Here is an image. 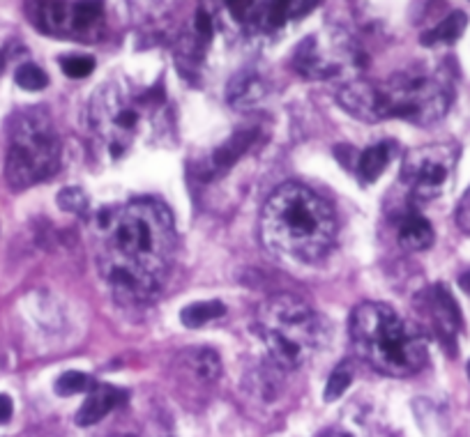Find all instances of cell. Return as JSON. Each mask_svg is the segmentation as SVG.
I'll return each instance as SVG.
<instances>
[{
    "label": "cell",
    "instance_id": "83f0119b",
    "mask_svg": "<svg viewBox=\"0 0 470 437\" xmlns=\"http://www.w3.org/2000/svg\"><path fill=\"white\" fill-rule=\"evenodd\" d=\"M194 28H196V35H199V39L210 42L212 33H215V16L208 12V7H199V10H196Z\"/></svg>",
    "mask_w": 470,
    "mask_h": 437
},
{
    "label": "cell",
    "instance_id": "9a60e30c",
    "mask_svg": "<svg viewBox=\"0 0 470 437\" xmlns=\"http://www.w3.org/2000/svg\"><path fill=\"white\" fill-rule=\"evenodd\" d=\"M226 97L233 108H251L265 97V83L256 74L242 72L230 78Z\"/></svg>",
    "mask_w": 470,
    "mask_h": 437
},
{
    "label": "cell",
    "instance_id": "ba28073f",
    "mask_svg": "<svg viewBox=\"0 0 470 437\" xmlns=\"http://www.w3.org/2000/svg\"><path fill=\"white\" fill-rule=\"evenodd\" d=\"M459 147L455 143H436L411 150L402 166V185L415 200L438 198L452 182Z\"/></svg>",
    "mask_w": 470,
    "mask_h": 437
},
{
    "label": "cell",
    "instance_id": "d6986e66",
    "mask_svg": "<svg viewBox=\"0 0 470 437\" xmlns=\"http://www.w3.org/2000/svg\"><path fill=\"white\" fill-rule=\"evenodd\" d=\"M224 313H226V306L217 300L194 301V304L185 306V309L180 311V322L185 327H189V330H199V327L221 318Z\"/></svg>",
    "mask_w": 470,
    "mask_h": 437
},
{
    "label": "cell",
    "instance_id": "e0dca14e",
    "mask_svg": "<svg viewBox=\"0 0 470 437\" xmlns=\"http://www.w3.org/2000/svg\"><path fill=\"white\" fill-rule=\"evenodd\" d=\"M390 159H392V150L387 143H378V146L367 147V150L358 157V161H355L358 180L363 182V185H373V182L385 173Z\"/></svg>",
    "mask_w": 470,
    "mask_h": 437
},
{
    "label": "cell",
    "instance_id": "3957f363",
    "mask_svg": "<svg viewBox=\"0 0 470 437\" xmlns=\"http://www.w3.org/2000/svg\"><path fill=\"white\" fill-rule=\"evenodd\" d=\"M339 104L363 122L404 120L411 125H434L452 104L450 83L436 74L404 72L387 81H351L339 90Z\"/></svg>",
    "mask_w": 470,
    "mask_h": 437
},
{
    "label": "cell",
    "instance_id": "4dcf8cb0",
    "mask_svg": "<svg viewBox=\"0 0 470 437\" xmlns=\"http://www.w3.org/2000/svg\"><path fill=\"white\" fill-rule=\"evenodd\" d=\"M459 288L465 292V295L470 297V269H468V272H464V274H461V277H459Z\"/></svg>",
    "mask_w": 470,
    "mask_h": 437
},
{
    "label": "cell",
    "instance_id": "277c9868",
    "mask_svg": "<svg viewBox=\"0 0 470 437\" xmlns=\"http://www.w3.org/2000/svg\"><path fill=\"white\" fill-rule=\"evenodd\" d=\"M351 339L355 352L390 378L417 373L429 357L422 331L378 301H364L352 311Z\"/></svg>",
    "mask_w": 470,
    "mask_h": 437
},
{
    "label": "cell",
    "instance_id": "cb8c5ba5",
    "mask_svg": "<svg viewBox=\"0 0 470 437\" xmlns=\"http://www.w3.org/2000/svg\"><path fill=\"white\" fill-rule=\"evenodd\" d=\"M16 86L30 90V93H37V90H45L49 86V76L45 74V69H39L37 65L24 63L15 74Z\"/></svg>",
    "mask_w": 470,
    "mask_h": 437
},
{
    "label": "cell",
    "instance_id": "8992f818",
    "mask_svg": "<svg viewBox=\"0 0 470 437\" xmlns=\"http://www.w3.org/2000/svg\"><path fill=\"white\" fill-rule=\"evenodd\" d=\"M254 330L274 364L291 371L319 355L330 331L323 318L307 301L293 295H274L259 309Z\"/></svg>",
    "mask_w": 470,
    "mask_h": 437
},
{
    "label": "cell",
    "instance_id": "30bf717a",
    "mask_svg": "<svg viewBox=\"0 0 470 437\" xmlns=\"http://www.w3.org/2000/svg\"><path fill=\"white\" fill-rule=\"evenodd\" d=\"M226 25L238 35H268L280 30V0H217Z\"/></svg>",
    "mask_w": 470,
    "mask_h": 437
},
{
    "label": "cell",
    "instance_id": "f546056e",
    "mask_svg": "<svg viewBox=\"0 0 470 437\" xmlns=\"http://www.w3.org/2000/svg\"><path fill=\"white\" fill-rule=\"evenodd\" d=\"M12 412H15V403L7 393H0V426H5L12 419Z\"/></svg>",
    "mask_w": 470,
    "mask_h": 437
},
{
    "label": "cell",
    "instance_id": "8fae6325",
    "mask_svg": "<svg viewBox=\"0 0 470 437\" xmlns=\"http://www.w3.org/2000/svg\"><path fill=\"white\" fill-rule=\"evenodd\" d=\"M431 306V316H434V322H436V330L441 334L443 345L450 350V355H455L456 350V334L464 327V320H461V309L455 301L452 292L447 290L443 283L434 286L429 297Z\"/></svg>",
    "mask_w": 470,
    "mask_h": 437
},
{
    "label": "cell",
    "instance_id": "f1b7e54d",
    "mask_svg": "<svg viewBox=\"0 0 470 437\" xmlns=\"http://www.w3.org/2000/svg\"><path fill=\"white\" fill-rule=\"evenodd\" d=\"M456 226H459L464 233L470 235V189L465 191L464 198H461L459 208H456Z\"/></svg>",
    "mask_w": 470,
    "mask_h": 437
},
{
    "label": "cell",
    "instance_id": "52a82bcc",
    "mask_svg": "<svg viewBox=\"0 0 470 437\" xmlns=\"http://www.w3.org/2000/svg\"><path fill=\"white\" fill-rule=\"evenodd\" d=\"M60 164V141L54 122L42 108H30L12 120L5 180L21 191L56 173Z\"/></svg>",
    "mask_w": 470,
    "mask_h": 437
},
{
    "label": "cell",
    "instance_id": "1f68e13d",
    "mask_svg": "<svg viewBox=\"0 0 470 437\" xmlns=\"http://www.w3.org/2000/svg\"><path fill=\"white\" fill-rule=\"evenodd\" d=\"M468 380H470V361H468Z\"/></svg>",
    "mask_w": 470,
    "mask_h": 437
},
{
    "label": "cell",
    "instance_id": "44dd1931",
    "mask_svg": "<svg viewBox=\"0 0 470 437\" xmlns=\"http://www.w3.org/2000/svg\"><path fill=\"white\" fill-rule=\"evenodd\" d=\"M189 364H191V371L196 373V378L206 380V382L217 380L221 373L220 355L212 352V350H196L194 355L189 357Z\"/></svg>",
    "mask_w": 470,
    "mask_h": 437
},
{
    "label": "cell",
    "instance_id": "ffe728a7",
    "mask_svg": "<svg viewBox=\"0 0 470 437\" xmlns=\"http://www.w3.org/2000/svg\"><path fill=\"white\" fill-rule=\"evenodd\" d=\"M104 16V0H77L72 3V35L90 33Z\"/></svg>",
    "mask_w": 470,
    "mask_h": 437
},
{
    "label": "cell",
    "instance_id": "603a6c76",
    "mask_svg": "<svg viewBox=\"0 0 470 437\" xmlns=\"http://www.w3.org/2000/svg\"><path fill=\"white\" fill-rule=\"evenodd\" d=\"M56 200H58V208L63 209V212L77 214V217H84V214L88 212L90 205L88 194H86L81 187H65V189H60Z\"/></svg>",
    "mask_w": 470,
    "mask_h": 437
},
{
    "label": "cell",
    "instance_id": "6da1fadb",
    "mask_svg": "<svg viewBox=\"0 0 470 437\" xmlns=\"http://www.w3.org/2000/svg\"><path fill=\"white\" fill-rule=\"evenodd\" d=\"M171 209L155 198L102 209L95 218V251L104 281L118 297L143 301L164 286L176 256Z\"/></svg>",
    "mask_w": 470,
    "mask_h": 437
},
{
    "label": "cell",
    "instance_id": "7402d4cb",
    "mask_svg": "<svg viewBox=\"0 0 470 437\" xmlns=\"http://www.w3.org/2000/svg\"><path fill=\"white\" fill-rule=\"evenodd\" d=\"M90 387H95L93 378H88L81 371H67V373H63L56 380L54 389L58 396H77V393L90 391Z\"/></svg>",
    "mask_w": 470,
    "mask_h": 437
},
{
    "label": "cell",
    "instance_id": "484cf974",
    "mask_svg": "<svg viewBox=\"0 0 470 437\" xmlns=\"http://www.w3.org/2000/svg\"><path fill=\"white\" fill-rule=\"evenodd\" d=\"M60 69L69 78H86L88 74H93L95 60L90 56H63L60 58Z\"/></svg>",
    "mask_w": 470,
    "mask_h": 437
},
{
    "label": "cell",
    "instance_id": "2e32d148",
    "mask_svg": "<svg viewBox=\"0 0 470 437\" xmlns=\"http://www.w3.org/2000/svg\"><path fill=\"white\" fill-rule=\"evenodd\" d=\"M399 244L406 251H424L434 244V229L422 214H404L402 224H399Z\"/></svg>",
    "mask_w": 470,
    "mask_h": 437
},
{
    "label": "cell",
    "instance_id": "5b68a950",
    "mask_svg": "<svg viewBox=\"0 0 470 437\" xmlns=\"http://www.w3.org/2000/svg\"><path fill=\"white\" fill-rule=\"evenodd\" d=\"M164 90L159 83L143 90H132L123 81L104 83L95 90L88 104V122L113 159H120L143 131H150L162 120Z\"/></svg>",
    "mask_w": 470,
    "mask_h": 437
},
{
    "label": "cell",
    "instance_id": "5bb4252c",
    "mask_svg": "<svg viewBox=\"0 0 470 437\" xmlns=\"http://www.w3.org/2000/svg\"><path fill=\"white\" fill-rule=\"evenodd\" d=\"M256 134H259V131L251 129V127H250V129L235 131V134L229 138V141L221 143V146L217 147L215 155H212V159H210L212 175L226 173V170H229L230 166L235 164V161L240 159V157L245 155L247 150H250L251 143L256 141Z\"/></svg>",
    "mask_w": 470,
    "mask_h": 437
},
{
    "label": "cell",
    "instance_id": "7c38bea8",
    "mask_svg": "<svg viewBox=\"0 0 470 437\" xmlns=\"http://www.w3.org/2000/svg\"><path fill=\"white\" fill-rule=\"evenodd\" d=\"M30 24L46 35L65 37L72 35V5L67 0H28L26 3Z\"/></svg>",
    "mask_w": 470,
    "mask_h": 437
},
{
    "label": "cell",
    "instance_id": "d4e9b609",
    "mask_svg": "<svg viewBox=\"0 0 470 437\" xmlns=\"http://www.w3.org/2000/svg\"><path fill=\"white\" fill-rule=\"evenodd\" d=\"M351 382H352L351 366H348V364L337 366V369L332 371V375H330V378H328V384H325L323 401L332 403V401L342 399L343 393H346V389L351 387Z\"/></svg>",
    "mask_w": 470,
    "mask_h": 437
},
{
    "label": "cell",
    "instance_id": "4fadbf2b",
    "mask_svg": "<svg viewBox=\"0 0 470 437\" xmlns=\"http://www.w3.org/2000/svg\"><path fill=\"white\" fill-rule=\"evenodd\" d=\"M125 399H128V393H125L123 389L111 387V384H97L95 389H90V396L77 412V426H95V423L102 422L113 408H118V405L123 403Z\"/></svg>",
    "mask_w": 470,
    "mask_h": 437
},
{
    "label": "cell",
    "instance_id": "4316f807",
    "mask_svg": "<svg viewBox=\"0 0 470 437\" xmlns=\"http://www.w3.org/2000/svg\"><path fill=\"white\" fill-rule=\"evenodd\" d=\"M316 5H319V0H280L281 24L286 25L289 21L302 19V16H307Z\"/></svg>",
    "mask_w": 470,
    "mask_h": 437
},
{
    "label": "cell",
    "instance_id": "7a4b0ae2",
    "mask_svg": "<svg viewBox=\"0 0 470 437\" xmlns=\"http://www.w3.org/2000/svg\"><path fill=\"white\" fill-rule=\"evenodd\" d=\"M334 238V209L309 187L289 182L265 200L261 239L274 256L293 262H313L330 251Z\"/></svg>",
    "mask_w": 470,
    "mask_h": 437
},
{
    "label": "cell",
    "instance_id": "ac0fdd59",
    "mask_svg": "<svg viewBox=\"0 0 470 437\" xmlns=\"http://www.w3.org/2000/svg\"><path fill=\"white\" fill-rule=\"evenodd\" d=\"M465 25H468V16L459 10L452 12V15H447L445 19L436 25V28L426 30V33L422 35V44H424V46H436V44H455L456 39L464 35Z\"/></svg>",
    "mask_w": 470,
    "mask_h": 437
},
{
    "label": "cell",
    "instance_id": "9c48e42d",
    "mask_svg": "<svg viewBox=\"0 0 470 437\" xmlns=\"http://www.w3.org/2000/svg\"><path fill=\"white\" fill-rule=\"evenodd\" d=\"M355 46L342 30H323L304 39L295 49L293 67L307 78H332L355 58Z\"/></svg>",
    "mask_w": 470,
    "mask_h": 437
}]
</instances>
